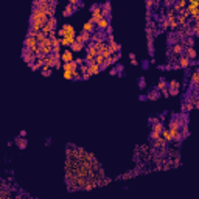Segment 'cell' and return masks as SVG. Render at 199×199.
<instances>
[{
    "instance_id": "27",
    "label": "cell",
    "mask_w": 199,
    "mask_h": 199,
    "mask_svg": "<svg viewBox=\"0 0 199 199\" xmlns=\"http://www.w3.org/2000/svg\"><path fill=\"white\" fill-rule=\"evenodd\" d=\"M34 37H36L37 44H41V42H44V41H45V39H47L48 36H47V34H44L42 31H39V33H36V36H34Z\"/></svg>"
},
{
    "instance_id": "32",
    "label": "cell",
    "mask_w": 199,
    "mask_h": 199,
    "mask_svg": "<svg viewBox=\"0 0 199 199\" xmlns=\"http://www.w3.org/2000/svg\"><path fill=\"white\" fill-rule=\"evenodd\" d=\"M50 41H51V48L61 47V39H59V37H53V39H50Z\"/></svg>"
},
{
    "instance_id": "25",
    "label": "cell",
    "mask_w": 199,
    "mask_h": 199,
    "mask_svg": "<svg viewBox=\"0 0 199 199\" xmlns=\"http://www.w3.org/2000/svg\"><path fill=\"white\" fill-rule=\"evenodd\" d=\"M153 131H154V132H159V134H160V132L163 131V125H162L160 120L156 122V123H153Z\"/></svg>"
},
{
    "instance_id": "52",
    "label": "cell",
    "mask_w": 199,
    "mask_h": 199,
    "mask_svg": "<svg viewBox=\"0 0 199 199\" xmlns=\"http://www.w3.org/2000/svg\"><path fill=\"white\" fill-rule=\"evenodd\" d=\"M89 78H90V76H89L87 73H84V75H81V79H89Z\"/></svg>"
},
{
    "instance_id": "4",
    "label": "cell",
    "mask_w": 199,
    "mask_h": 199,
    "mask_svg": "<svg viewBox=\"0 0 199 199\" xmlns=\"http://www.w3.org/2000/svg\"><path fill=\"white\" fill-rule=\"evenodd\" d=\"M37 47H39V50L42 51V55L44 56H48V55H51V41L47 37L44 42H41V44H37Z\"/></svg>"
},
{
    "instance_id": "29",
    "label": "cell",
    "mask_w": 199,
    "mask_h": 199,
    "mask_svg": "<svg viewBox=\"0 0 199 199\" xmlns=\"http://www.w3.org/2000/svg\"><path fill=\"white\" fill-rule=\"evenodd\" d=\"M166 84H168V83H166V81H165V79L162 78V79H160V81H159V83H157V90H165V89H166Z\"/></svg>"
},
{
    "instance_id": "43",
    "label": "cell",
    "mask_w": 199,
    "mask_h": 199,
    "mask_svg": "<svg viewBox=\"0 0 199 199\" xmlns=\"http://www.w3.org/2000/svg\"><path fill=\"white\" fill-rule=\"evenodd\" d=\"M146 36L153 37V26H146Z\"/></svg>"
},
{
    "instance_id": "20",
    "label": "cell",
    "mask_w": 199,
    "mask_h": 199,
    "mask_svg": "<svg viewBox=\"0 0 199 199\" xmlns=\"http://www.w3.org/2000/svg\"><path fill=\"white\" fill-rule=\"evenodd\" d=\"M98 28H100V31H106V28H108V26H109V19L108 17H103L98 23Z\"/></svg>"
},
{
    "instance_id": "39",
    "label": "cell",
    "mask_w": 199,
    "mask_h": 199,
    "mask_svg": "<svg viewBox=\"0 0 199 199\" xmlns=\"http://www.w3.org/2000/svg\"><path fill=\"white\" fill-rule=\"evenodd\" d=\"M159 137H160V134H159V132H154V131H151V134H149V139H151V142H153V140H157Z\"/></svg>"
},
{
    "instance_id": "11",
    "label": "cell",
    "mask_w": 199,
    "mask_h": 199,
    "mask_svg": "<svg viewBox=\"0 0 199 199\" xmlns=\"http://www.w3.org/2000/svg\"><path fill=\"white\" fill-rule=\"evenodd\" d=\"M101 72V67L98 64H95V62H92V64H87V75L89 76H92V75H98Z\"/></svg>"
},
{
    "instance_id": "51",
    "label": "cell",
    "mask_w": 199,
    "mask_h": 199,
    "mask_svg": "<svg viewBox=\"0 0 199 199\" xmlns=\"http://www.w3.org/2000/svg\"><path fill=\"white\" fill-rule=\"evenodd\" d=\"M106 31H108V33H109V34H112V26H111V25H109V26H108V28H106Z\"/></svg>"
},
{
    "instance_id": "38",
    "label": "cell",
    "mask_w": 199,
    "mask_h": 199,
    "mask_svg": "<svg viewBox=\"0 0 199 199\" xmlns=\"http://www.w3.org/2000/svg\"><path fill=\"white\" fill-rule=\"evenodd\" d=\"M41 70H42V75H44V76H50V75H51V69L45 67V65H44V67H42Z\"/></svg>"
},
{
    "instance_id": "33",
    "label": "cell",
    "mask_w": 199,
    "mask_h": 199,
    "mask_svg": "<svg viewBox=\"0 0 199 199\" xmlns=\"http://www.w3.org/2000/svg\"><path fill=\"white\" fill-rule=\"evenodd\" d=\"M94 62H95V64H98V65H100V67H101V64L104 62V58H103V55H101V53H98V55L95 56V59H94Z\"/></svg>"
},
{
    "instance_id": "50",
    "label": "cell",
    "mask_w": 199,
    "mask_h": 199,
    "mask_svg": "<svg viewBox=\"0 0 199 199\" xmlns=\"http://www.w3.org/2000/svg\"><path fill=\"white\" fill-rule=\"evenodd\" d=\"M140 87H142V89L145 87V79H143V78H140Z\"/></svg>"
},
{
    "instance_id": "7",
    "label": "cell",
    "mask_w": 199,
    "mask_h": 199,
    "mask_svg": "<svg viewBox=\"0 0 199 199\" xmlns=\"http://www.w3.org/2000/svg\"><path fill=\"white\" fill-rule=\"evenodd\" d=\"M166 87L170 89V90H168V94H170V95L176 97V95L179 94V81H176V79H173V81H170V83L166 84Z\"/></svg>"
},
{
    "instance_id": "8",
    "label": "cell",
    "mask_w": 199,
    "mask_h": 199,
    "mask_svg": "<svg viewBox=\"0 0 199 199\" xmlns=\"http://www.w3.org/2000/svg\"><path fill=\"white\" fill-rule=\"evenodd\" d=\"M23 47L28 48V50H33L34 47H37V41L34 36H26L25 41H23Z\"/></svg>"
},
{
    "instance_id": "6",
    "label": "cell",
    "mask_w": 199,
    "mask_h": 199,
    "mask_svg": "<svg viewBox=\"0 0 199 199\" xmlns=\"http://www.w3.org/2000/svg\"><path fill=\"white\" fill-rule=\"evenodd\" d=\"M72 61H75V55H73V51L70 48L61 51V62L67 64V62H72Z\"/></svg>"
},
{
    "instance_id": "40",
    "label": "cell",
    "mask_w": 199,
    "mask_h": 199,
    "mask_svg": "<svg viewBox=\"0 0 199 199\" xmlns=\"http://www.w3.org/2000/svg\"><path fill=\"white\" fill-rule=\"evenodd\" d=\"M62 76H64L65 79H73V75H72V72H69V70H64Z\"/></svg>"
},
{
    "instance_id": "30",
    "label": "cell",
    "mask_w": 199,
    "mask_h": 199,
    "mask_svg": "<svg viewBox=\"0 0 199 199\" xmlns=\"http://www.w3.org/2000/svg\"><path fill=\"white\" fill-rule=\"evenodd\" d=\"M47 23H48V25L51 26L53 30H55V28H56V23H58V19H56V17H48Z\"/></svg>"
},
{
    "instance_id": "34",
    "label": "cell",
    "mask_w": 199,
    "mask_h": 199,
    "mask_svg": "<svg viewBox=\"0 0 199 199\" xmlns=\"http://www.w3.org/2000/svg\"><path fill=\"white\" fill-rule=\"evenodd\" d=\"M51 30H53V28H51V26H50V25H48V23H45V25H44V26H42V28H41V31H42V33H44V34H47V36H48V33H50V31H51Z\"/></svg>"
},
{
    "instance_id": "31",
    "label": "cell",
    "mask_w": 199,
    "mask_h": 199,
    "mask_svg": "<svg viewBox=\"0 0 199 199\" xmlns=\"http://www.w3.org/2000/svg\"><path fill=\"white\" fill-rule=\"evenodd\" d=\"M16 142H17V145H19V148H20V149H25V148H26V140H25V139L19 137Z\"/></svg>"
},
{
    "instance_id": "23",
    "label": "cell",
    "mask_w": 199,
    "mask_h": 199,
    "mask_svg": "<svg viewBox=\"0 0 199 199\" xmlns=\"http://www.w3.org/2000/svg\"><path fill=\"white\" fill-rule=\"evenodd\" d=\"M84 47H86L84 44H79V42H76V41H75V42L70 45V50H72V51H83V50H84Z\"/></svg>"
},
{
    "instance_id": "16",
    "label": "cell",
    "mask_w": 199,
    "mask_h": 199,
    "mask_svg": "<svg viewBox=\"0 0 199 199\" xmlns=\"http://www.w3.org/2000/svg\"><path fill=\"white\" fill-rule=\"evenodd\" d=\"M101 12H103V17L109 19V16H111V3L109 2H106V3L101 5Z\"/></svg>"
},
{
    "instance_id": "13",
    "label": "cell",
    "mask_w": 199,
    "mask_h": 199,
    "mask_svg": "<svg viewBox=\"0 0 199 199\" xmlns=\"http://www.w3.org/2000/svg\"><path fill=\"white\" fill-rule=\"evenodd\" d=\"M184 55L187 56L190 61H194V59H196V50H194V47H187V48H184Z\"/></svg>"
},
{
    "instance_id": "24",
    "label": "cell",
    "mask_w": 199,
    "mask_h": 199,
    "mask_svg": "<svg viewBox=\"0 0 199 199\" xmlns=\"http://www.w3.org/2000/svg\"><path fill=\"white\" fill-rule=\"evenodd\" d=\"M190 76H191V86H193V87H196V86L199 84V72H197V70H194Z\"/></svg>"
},
{
    "instance_id": "44",
    "label": "cell",
    "mask_w": 199,
    "mask_h": 199,
    "mask_svg": "<svg viewBox=\"0 0 199 199\" xmlns=\"http://www.w3.org/2000/svg\"><path fill=\"white\" fill-rule=\"evenodd\" d=\"M145 5H146V8H148V11L153 8V5H154V2H153V0H146V3H145Z\"/></svg>"
},
{
    "instance_id": "22",
    "label": "cell",
    "mask_w": 199,
    "mask_h": 199,
    "mask_svg": "<svg viewBox=\"0 0 199 199\" xmlns=\"http://www.w3.org/2000/svg\"><path fill=\"white\" fill-rule=\"evenodd\" d=\"M61 39V45L62 47H70L75 42V37H59Z\"/></svg>"
},
{
    "instance_id": "45",
    "label": "cell",
    "mask_w": 199,
    "mask_h": 199,
    "mask_svg": "<svg viewBox=\"0 0 199 199\" xmlns=\"http://www.w3.org/2000/svg\"><path fill=\"white\" fill-rule=\"evenodd\" d=\"M53 37H56V31H55V30H51V31L48 33V39H53Z\"/></svg>"
},
{
    "instance_id": "5",
    "label": "cell",
    "mask_w": 199,
    "mask_h": 199,
    "mask_svg": "<svg viewBox=\"0 0 199 199\" xmlns=\"http://www.w3.org/2000/svg\"><path fill=\"white\" fill-rule=\"evenodd\" d=\"M22 58H23V61L28 64V65H33V64L36 62V56L33 55L28 48H25V47H23V50H22Z\"/></svg>"
},
{
    "instance_id": "46",
    "label": "cell",
    "mask_w": 199,
    "mask_h": 199,
    "mask_svg": "<svg viewBox=\"0 0 199 199\" xmlns=\"http://www.w3.org/2000/svg\"><path fill=\"white\" fill-rule=\"evenodd\" d=\"M55 67H56V69H61V59L55 62Z\"/></svg>"
},
{
    "instance_id": "48",
    "label": "cell",
    "mask_w": 199,
    "mask_h": 199,
    "mask_svg": "<svg viewBox=\"0 0 199 199\" xmlns=\"http://www.w3.org/2000/svg\"><path fill=\"white\" fill-rule=\"evenodd\" d=\"M20 137H22V139L26 137V131H20Z\"/></svg>"
},
{
    "instance_id": "14",
    "label": "cell",
    "mask_w": 199,
    "mask_h": 199,
    "mask_svg": "<svg viewBox=\"0 0 199 199\" xmlns=\"http://www.w3.org/2000/svg\"><path fill=\"white\" fill-rule=\"evenodd\" d=\"M182 123H184V122H180L179 118L173 117V118H171V122H170V128H168V129H176V131H180Z\"/></svg>"
},
{
    "instance_id": "53",
    "label": "cell",
    "mask_w": 199,
    "mask_h": 199,
    "mask_svg": "<svg viewBox=\"0 0 199 199\" xmlns=\"http://www.w3.org/2000/svg\"><path fill=\"white\" fill-rule=\"evenodd\" d=\"M162 94H163V97H170V94H168V90H166V89L162 90Z\"/></svg>"
},
{
    "instance_id": "54",
    "label": "cell",
    "mask_w": 199,
    "mask_h": 199,
    "mask_svg": "<svg viewBox=\"0 0 199 199\" xmlns=\"http://www.w3.org/2000/svg\"><path fill=\"white\" fill-rule=\"evenodd\" d=\"M117 73H118L117 69H112V70H111V75H117Z\"/></svg>"
},
{
    "instance_id": "28",
    "label": "cell",
    "mask_w": 199,
    "mask_h": 199,
    "mask_svg": "<svg viewBox=\"0 0 199 199\" xmlns=\"http://www.w3.org/2000/svg\"><path fill=\"white\" fill-rule=\"evenodd\" d=\"M160 137H162V139H163V140H165L166 143H168V142H171V137H170V132H168V129H165V128H163V131L160 132Z\"/></svg>"
},
{
    "instance_id": "15",
    "label": "cell",
    "mask_w": 199,
    "mask_h": 199,
    "mask_svg": "<svg viewBox=\"0 0 199 199\" xmlns=\"http://www.w3.org/2000/svg\"><path fill=\"white\" fill-rule=\"evenodd\" d=\"M62 70H69V72H76L78 70V65H76V62L75 61H72V62H67V64H62Z\"/></svg>"
},
{
    "instance_id": "55",
    "label": "cell",
    "mask_w": 199,
    "mask_h": 199,
    "mask_svg": "<svg viewBox=\"0 0 199 199\" xmlns=\"http://www.w3.org/2000/svg\"><path fill=\"white\" fill-rule=\"evenodd\" d=\"M0 199H5V196H3V193L0 191Z\"/></svg>"
},
{
    "instance_id": "10",
    "label": "cell",
    "mask_w": 199,
    "mask_h": 199,
    "mask_svg": "<svg viewBox=\"0 0 199 199\" xmlns=\"http://www.w3.org/2000/svg\"><path fill=\"white\" fill-rule=\"evenodd\" d=\"M75 41L76 42H79V44H89V41H90V34L89 33H84V31H81L79 34H76V37H75Z\"/></svg>"
},
{
    "instance_id": "3",
    "label": "cell",
    "mask_w": 199,
    "mask_h": 199,
    "mask_svg": "<svg viewBox=\"0 0 199 199\" xmlns=\"http://www.w3.org/2000/svg\"><path fill=\"white\" fill-rule=\"evenodd\" d=\"M34 20H44V22H47V20H48V16L45 14L44 11L37 9V8H33V11H31V17H30V22H34Z\"/></svg>"
},
{
    "instance_id": "19",
    "label": "cell",
    "mask_w": 199,
    "mask_h": 199,
    "mask_svg": "<svg viewBox=\"0 0 199 199\" xmlns=\"http://www.w3.org/2000/svg\"><path fill=\"white\" fill-rule=\"evenodd\" d=\"M55 12H56V2H51L48 3V9H47V16L48 17H55Z\"/></svg>"
},
{
    "instance_id": "18",
    "label": "cell",
    "mask_w": 199,
    "mask_h": 199,
    "mask_svg": "<svg viewBox=\"0 0 199 199\" xmlns=\"http://www.w3.org/2000/svg\"><path fill=\"white\" fill-rule=\"evenodd\" d=\"M94 30H95V23L92 22V20H87V22L83 25V31H84V33H89V34H90Z\"/></svg>"
},
{
    "instance_id": "49",
    "label": "cell",
    "mask_w": 199,
    "mask_h": 199,
    "mask_svg": "<svg viewBox=\"0 0 199 199\" xmlns=\"http://www.w3.org/2000/svg\"><path fill=\"white\" fill-rule=\"evenodd\" d=\"M129 59H131V61L136 59V53H129Z\"/></svg>"
},
{
    "instance_id": "1",
    "label": "cell",
    "mask_w": 199,
    "mask_h": 199,
    "mask_svg": "<svg viewBox=\"0 0 199 199\" xmlns=\"http://www.w3.org/2000/svg\"><path fill=\"white\" fill-rule=\"evenodd\" d=\"M58 36H61V37H76L75 26L72 23H64L58 30Z\"/></svg>"
},
{
    "instance_id": "36",
    "label": "cell",
    "mask_w": 199,
    "mask_h": 199,
    "mask_svg": "<svg viewBox=\"0 0 199 199\" xmlns=\"http://www.w3.org/2000/svg\"><path fill=\"white\" fill-rule=\"evenodd\" d=\"M146 98H149V100H157V98H159V92H156V90H154V92H149Z\"/></svg>"
},
{
    "instance_id": "9",
    "label": "cell",
    "mask_w": 199,
    "mask_h": 199,
    "mask_svg": "<svg viewBox=\"0 0 199 199\" xmlns=\"http://www.w3.org/2000/svg\"><path fill=\"white\" fill-rule=\"evenodd\" d=\"M177 65H179V69H185V70H187L190 65H191V61L185 56V55H182V56H179V59H177Z\"/></svg>"
},
{
    "instance_id": "35",
    "label": "cell",
    "mask_w": 199,
    "mask_h": 199,
    "mask_svg": "<svg viewBox=\"0 0 199 199\" xmlns=\"http://www.w3.org/2000/svg\"><path fill=\"white\" fill-rule=\"evenodd\" d=\"M185 100H187V98H185ZM185 109H187V111H191V109H194V108H193V104H191L188 100L184 103V111H185Z\"/></svg>"
},
{
    "instance_id": "21",
    "label": "cell",
    "mask_w": 199,
    "mask_h": 199,
    "mask_svg": "<svg viewBox=\"0 0 199 199\" xmlns=\"http://www.w3.org/2000/svg\"><path fill=\"white\" fill-rule=\"evenodd\" d=\"M44 64H45V67L51 69V67H55V58H53V55H48L44 58Z\"/></svg>"
},
{
    "instance_id": "2",
    "label": "cell",
    "mask_w": 199,
    "mask_h": 199,
    "mask_svg": "<svg viewBox=\"0 0 199 199\" xmlns=\"http://www.w3.org/2000/svg\"><path fill=\"white\" fill-rule=\"evenodd\" d=\"M103 19V12H101V5L95 3V5H92V17L90 20L94 22V23H98L100 20Z\"/></svg>"
},
{
    "instance_id": "37",
    "label": "cell",
    "mask_w": 199,
    "mask_h": 199,
    "mask_svg": "<svg viewBox=\"0 0 199 199\" xmlns=\"http://www.w3.org/2000/svg\"><path fill=\"white\" fill-rule=\"evenodd\" d=\"M78 72L81 73V75L87 73V64H83V65H79V67H78Z\"/></svg>"
},
{
    "instance_id": "17",
    "label": "cell",
    "mask_w": 199,
    "mask_h": 199,
    "mask_svg": "<svg viewBox=\"0 0 199 199\" xmlns=\"http://www.w3.org/2000/svg\"><path fill=\"white\" fill-rule=\"evenodd\" d=\"M73 12H76V6H73V5H67V6H65L64 8V12H62V16L64 17H69V16H72L73 14Z\"/></svg>"
},
{
    "instance_id": "42",
    "label": "cell",
    "mask_w": 199,
    "mask_h": 199,
    "mask_svg": "<svg viewBox=\"0 0 199 199\" xmlns=\"http://www.w3.org/2000/svg\"><path fill=\"white\" fill-rule=\"evenodd\" d=\"M75 62H76L78 67H79V65H83V64H86V62H84V58H76V59H75Z\"/></svg>"
},
{
    "instance_id": "12",
    "label": "cell",
    "mask_w": 199,
    "mask_h": 199,
    "mask_svg": "<svg viewBox=\"0 0 199 199\" xmlns=\"http://www.w3.org/2000/svg\"><path fill=\"white\" fill-rule=\"evenodd\" d=\"M171 55H174V56H182L184 55V45L180 42L174 44V45H171Z\"/></svg>"
},
{
    "instance_id": "47",
    "label": "cell",
    "mask_w": 199,
    "mask_h": 199,
    "mask_svg": "<svg viewBox=\"0 0 199 199\" xmlns=\"http://www.w3.org/2000/svg\"><path fill=\"white\" fill-rule=\"evenodd\" d=\"M173 5V2H171V0H165V6H171Z\"/></svg>"
},
{
    "instance_id": "26",
    "label": "cell",
    "mask_w": 199,
    "mask_h": 199,
    "mask_svg": "<svg viewBox=\"0 0 199 199\" xmlns=\"http://www.w3.org/2000/svg\"><path fill=\"white\" fill-rule=\"evenodd\" d=\"M182 45H184V48H187V47H193V45H194V37H185Z\"/></svg>"
},
{
    "instance_id": "41",
    "label": "cell",
    "mask_w": 199,
    "mask_h": 199,
    "mask_svg": "<svg viewBox=\"0 0 199 199\" xmlns=\"http://www.w3.org/2000/svg\"><path fill=\"white\" fill-rule=\"evenodd\" d=\"M160 28H162V30H166V28H168V22H166V19H165V17L162 19V23H160Z\"/></svg>"
}]
</instances>
